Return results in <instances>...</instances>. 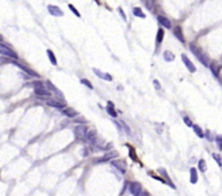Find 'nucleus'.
Instances as JSON below:
<instances>
[{"label":"nucleus","instance_id":"nucleus-22","mask_svg":"<svg viewBox=\"0 0 222 196\" xmlns=\"http://www.w3.org/2000/svg\"><path fill=\"white\" fill-rule=\"evenodd\" d=\"M86 139H87V141L89 142V143H91V144H93V143L95 142V136H94V133H93L92 131H90V132H87Z\"/></svg>","mask_w":222,"mask_h":196},{"label":"nucleus","instance_id":"nucleus-25","mask_svg":"<svg viewBox=\"0 0 222 196\" xmlns=\"http://www.w3.org/2000/svg\"><path fill=\"white\" fill-rule=\"evenodd\" d=\"M15 65L16 66H19L21 70H23V71H25L27 73V74H29V75H34L35 77H38V75L36 74V73H34L32 71H30V70H28L27 67H25V66H23V65H21V64H19V63H15Z\"/></svg>","mask_w":222,"mask_h":196},{"label":"nucleus","instance_id":"nucleus-38","mask_svg":"<svg viewBox=\"0 0 222 196\" xmlns=\"http://www.w3.org/2000/svg\"><path fill=\"white\" fill-rule=\"evenodd\" d=\"M95 1H97V5H100V1H99V0H95Z\"/></svg>","mask_w":222,"mask_h":196},{"label":"nucleus","instance_id":"nucleus-36","mask_svg":"<svg viewBox=\"0 0 222 196\" xmlns=\"http://www.w3.org/2000/svg\"><path fill=\"white\" fill-rule=\"evenodd\" d=\"M120 124H121V126H123V127H124L125 131H126V132H127V133H128V134H130V129H129V127H128V126L126 125V124H125L124 121H121V122H120Z\"/></svg>","mask_w":222,"mask_h":196},{"label":"nucleus","instance_id":"nucleus-33","mask_svg":"<svg viewBox=\"0 0 222 196\" xmlns=\"http://www.w3.org/2000/svg\"><path fill=\"white\" fill-rule=\"evenodd\" d=\"M183 120H184V124L188 125L189 127H192V126H193V124H192V121H191V119H190L189 117H184Z\"/></svg>","mask_w":222,"mask_h":196},{"label":"nucleus","instance_id":"nucleus-37","mask_svg":"<svg viewBox=\"0 0 222 196\" xmlns=\"http://www.w3.org/2000/svg\"><path fill=\"white\" fill-rule=\"evenodd\" d=\"M117 11H118L119 13H120V15H121V17H123V19H124L125 21H126V20H127V17H126V15H125V12L123 11V9H121V8H118V9H117Z\"/></svg>","mask_w":222,"mask_h":196},{"label":"nucleus","instance_id":"nucleus-13","mask_svg":"<svg viewBox=\"0 0 222 196\" xmlns=\"http://www.w3.org/2000/svg\"><path fill=\"white\" fill-rule=\"evenodd\" d=\"M112 165L118 169L120 172H125L126 171V165H125L124 162H112Z\"/></svg>","mask_w":222,"mask_h":196},{"label":"nucleus","instance_id":"nucleus-20","mask_svg":"<svg viewBox=\"0 0 222 196\" xmlns=\"http://www.w3.org/2000/svg\"><path fill=\"white\" fill-rule=\"evenodd\" d=\"M210 70L212 72V74H213V76L215 77H219V71H220V66H217L215 63H212L210 65Z\"/></svg>","mask_w":222,"mask_h":196},{"label":"nucleus","instance_id":"nucleus-18","mask_svg":"<svg viewBox=\"0 0 222 196\" xmlns=\"http://www.w3.org/2000/svg\"><path fill=\"white\" fill-rule=\"evenodd\" d=\"M47 54H48L49 56V60H50V62L52 63V65H56L58 64V62H56V59H55V55H54V53L51 51V50H47Z\"/></svg>","mask_w":222,"mask_h":196},{"label":"nucleus","instance_id":"nucleus-26","mask_svg":"<svg viewBox=\"0 0 222 196\" xmlns=\"http://www.w3.org/2000/svg\"><path fill=\"white\" fill-rule=\"evenodd\" d=\"M64 114L66 115L67 117H70V118H73V117H75L76 115H77V113H76L74 109H65V111H64Z\"/></svg>","mask_w":222,"mask_h":196},{"label":"nucleus","instance_id":"nucleus-1","mask_svg":"<svg viewBox=\"0 0 222 196\" xmlns=\"http://www.w3.org/2000/svg\"><path fill=\"white\" fill-rule=\"evenodd\" d=\"M190 49L192 51V53L196 56V59L199 61L200 63L203 64V65L205 66H208V59H207V56H206L201 51H200L198 48H196L193 44H190Z\"/></svg>","mask_w":222,"mask_h":196},{"label":"nucleus","instance_id":"nucleus-16","mask_svg":"<svg viewBox=\"0 0 222 196\" xmlns=\"http://www.w3.org/2000/svg\"><path fill=\"white\" fill-rule=\"evenodd\" d=\"M164 59H165V61H167V62H172V61H174V59H176V56H174V54H173L172 52H170V51H165L164 52Z\"/></svg>","mask_w":222,"mask_h":196},{"label":"nucleus","instance_id":"nucleus-8","mask_svg":"<svg viewBox=\"0 0 222 196\" xmlns=\"http://www.w3.org/2000/svg\"><path fill=\"white\" fill-rule=\"evenodd\" d=\"M92 71H93V73H94V74H95L97 77L102 78V79L106 80V81H112V80H113V77L111 76L109 74H107V73H103V72L99 71L97 68H93Z\"/></svg>","mask_w":222,"mask_h":196},{"label":"nucleus","instance_id":"nucleus-3","mask_svg":"<svg viewBox=\"0 0 222 196\" xmlns=\"http://www.w3.org/2000/svg\"><path fill=\"white\" fill-rule=\"evenodd\" d=\"M0 54L5 55V56L11 58V59H14V60L17 59V54H16L15 52L13 50H11L9 47H7V46H5V44H0Z\"/></svg>","mask_w":222,"mask_h":196},{"label":"nucleus","instance_id":"nucleus-15","mask_svg":"<svg viewBox=\"0 0 222 196\" xmlns=\"http://www.w3.org/2000/svg\"><path fill=\"white\" fill-rule=\"evenodd\" d=\"M49 106H52V107H55V109H64L65 105L63 103H60L58 101H53V100H51V101H48L47 102Z\"/></svg>","mask_w":222,"mask_h":196},{"label":"nucleus","instance_id":"nucleus-7","mask_svg":"<svg viewBox=\"0 0 222 196\" xmlns=\"http://www.w3.org/2000/svg\"><path fill=\"white\" fill-rule=\"evenodd\" d=\"M87 128L85 126H77L75 128V134L77 136L78 139H86V134H87Z\"/></svg>","mask_w":222,"mask_h":196},{"label":"nucleus","instance_id":"nucleus-27","mask_svg":"<svg viewBox=\"0 0 222 196\" xmlns=\"http://www.w3.org/2000/svg\"><path fill=\"white\" fill-rule=\"evenodd\" d=\"M198 169H199L201 172H205V171H206V164H205V160L200 159L199 162H198Z\"/></svg>","mask_w":222,"mask_h":196},{"label":"nucleus","instance_id":"nucleus-21","mask_svg":"<svg viewBox=\"0 0 222 196\" xmlns=\"http://www.w3.org/2000/svg\"><path fill=\"white\" fill-rule=\"evenodd\" d=\"M158 171H159V173L162 174V175H164V177H165V178H166V179L168 180V183H169V184L171 185V186H172L173 189H174L176 186H174V185L172 184V182H171V180H170V178L168 177V174H167V172H166V170H165V169H164V168H159V169H158Z\"/></svg>","mask_w":222,"mask_h":196},{"label":"nucleus","instance_id":"nucleus-4","mask_svg":"<svg viewBox=\"0 0 222 196\" xmlns=\"http://www.w3.org/2000/svg\"><path fill=\"white\" fill-rule=\"evenodd\" d=\"M130 192H131V194L132 195H142V194H144V193H142V186L139 182H132L131 184H130Z\"/></svg>","mask_w":222,"mask_h":196},{"label":"nucleus","instance_id":"nucleus-9","mask_svg":"<svg viewBox=\"0 0 222 196\" xmlns=\"http://www.w3.org/2000/svg\"><path fill=\"white\" fill-rule=\"evenodd\" d=\"M157 21L159 22V24H162V26H164L165 28H168V29L171 28V22H170V20H168L167 17H162V15H158L157 17Z\"/></svg>","mask_w":222,"mask_h":196},{"label":"nucleus","instance_id":"nucleus-23","mask_svg":"<svg viewBox=\"0 0 222 196\" xmlns=\"http://www.w3.org/2000/svg\"><path fill=\"white\" fill-rule=\"evenodd\" d=\"M164 35H165V32L162 30V28H159V29H158V32H157V36H156L157 44H160V42L162 41V39H164Z\"/></svg>","mask_w":222,"mask_h":196},{"label":"nucleus","instance_id":"nucleus-31","mask_svg":"<svg viewBox=\"0 0 222 196\" xmlns=\"http://www.w3.org/2000/svg\"><path fill=\"white\" fill-rule=\"evenodd\" d=\"M212 157H213V159H216V162L218 163V165L219 166H221V159H220V155H218V154H212Z\"/></svg>","mask_w":222,"mask_h":196},{"label":"nucleus","instance_id":"nucleus-35","mask_svg":"<svg viewBox=\"0 0 222 196\" xmlns=\"http://www.w3.org/2000/svg\"><path fill=\"white\" fill-rule=\"evenodd\" d=\"M153 83H154V86H155V88H156V90H160V83H159V81L158 80H156V79H154L153 80Z\"/></svg>","mask_w":222,"mask_h":196},{"label":"nucleus","instance_id":"nucleus-2","mask_svg":"<svg viewBox=\"0 0 222 196\" xmlns=\"http://www.w3.org/2000/svg\"><path fill=\"white\" fill-rule=\"evenodd\" d=\"M34 86H35V93L37 95H40V97H50L51 92L46 89V87L43 86L41 82H34Z\"/></svg>","mask_w":222,"mask_h":196},{"label":"nucleus","instance_id":"nucleus-5","mask_svg":"<svg viewBox=\"0 0 222 196\" xmlns=\"http://www.w3.org/2000/svg\"><path fill=\"white\" fill-rule=\"evenodd\" d=\"M181 58H182V61H183L184 65L186 66V68H188L191 73H195V72H196V67H195V65L192 63V61L188 58V55L183 53V54L181 55Z\"/></svg>","mask_w":222,"mask_h":196},{"label":"nucleus","instance_id":"nucleus-29","mask_svg":"<svg viewBox=\"0 0 222 196\" xmlns=\"http://www.w3.org/2000/svg\"><path fill=\"white\" fill-rule=\"evenodd\" d=\"M80 81H81V83H82V85H85V86H87V87H88V88H90V89H93V86H92V85H91V82L89 81L88 79H81Z\"/></svg>","mask_w":222,"mask_h":196},{"label":"nucleus","instance_id":"nucleus-32","mask_svg":"<svg viewBox=\"0 0 222 196\" xmlns=\"http://www.w3.org/2000/svg\"><path fill=\"white\" fill-rule=\"evenodd\" d=\"M127 145H128V144H127ZM128 146H129V145H128ZM129 150H130V157H131V159H132V160H137V156H135V153H133V148L129 146Z\"/></svg>","mask_w":222,"mask_h":196},{"label":"nucleus","instance_id":"nucleus-17","mask_svg":"<svg viewBox=\"0 0 222 196\" xmlns=\"http://www.w3.org/2000/svg\"><path fill=\"white\" fill-rule=\"evenodd\" d=\"M46 83H47V87H48L49 89L51 90V91H54V92H56V94H59L61 98H63V95L61 94V92H60V91L58 90V89H56V88L54 87V85H53V83H52L51 81H50V80H47V81H46ZM50 90H49V91H50Z\"/></svg>","mask_w":222,"mask_h":196},{"label":"nucleus","instance_id":"nucleus-24","mask_svg":"<svg viewBox=\"0 0 222 196\" xmlns=\"http://www.w3.org/2000/svg\"><path fill=\"white\" fill-rule=\"evenodd\" d=\"M193 127V130H194V132L197 134V136H199V138H204L205 136V134H204V132H203V130L200 129V127H198V126H196V125H194V126H192Z\"/></svg>","mask_w":222,"mask_h":196},{"label":"nucleus","instance_id":"nucleus-19","mask_svg":"<svg viewBox=\"0 0 222 196\" xmlns=\"http://www.w3.org/2000/svg\"><path fill=\"white\" fill-rule=\"evenodd\" d=\"M133 14H135V17H141V19H145V14L142 12V10H141V8H133Z\"/></svg>","mask_w":222,"mask_h":196},{"label":"nucleus","instance_id":"nucleus-11","mask_svg":"<svg viewBox=\"0 0 222 196\" xmlns=\"http://www.w3.org/2000/svg\"><path fill=\"white\" fill-rule=\"evenodd\" d=\"M173 34H174V36L179 39V41H181V42H184V37H183V34H182V29L180 26H176L174 29H173Z\"/></svg>","mask_w":222,"mask_h":196},{"label":"nucleus","instance_id":"nucleus-12","mask_svg":"<svg viewBox=\"0 0 222 196\" xmlns=\"http://www.w3.org/2000/svg\"><path fill=\"white\" fill-rule=\"evenodd\" d=\"M190 180H191V183H193L195 184L196 182H197V179H198V175H197V171H196V169L195 168H191L190 170Z\"/></svg>","mask_w":222,"mask_h":196},{"label":"nucleus","instance_id":"nucleus-10","mask_svg":"<svg viewBox=\"0 0 222 196\" xmlns=\"http://www.w3.org/2000/svg\"><path fill=\"white\" fill-rule=\"evenodd\" d=\"M118 154L116 152H112V153H108V154H105L104 156H103L102 158H99V159H97V162H99V163H103V162H107V160H111V159H113V158H115L116 156H117Z\"/></svg>","mask_w":222,"mask_h":196},{"label":"nucleus","instance_id":"nucleus-30","mask_svg":"<svg viewBox=\"0 0 222 196\" xmlns=\"http://www.w3.org/2000/svg\"><path fill=\"white\" fill-rule=\"evenodd\" d=\"M145 3H146L147 9H148V10H152V8L154 6V0H145Z\"/></svg>","mask_w":222,"mask_h":196},{"label":"nucleus","instance_id":"nucleus-28","mask_svg":"<svg viewBox=\"0 0 222 196\" xmlns=\"http://www.w3.org/2000/svg\"><path fill=\"white\" fill-rule=\"evenodd\" d=\"M68 8H70V10L72 12H73L74 14H75L76 17H80V13L77 11V9H76V8H75L74 6H73V5H68Z\"/></svg>","mask_w":222,"mask_h":196},{"label":"nucleus","instance_id":"nucleus-34","mask_svg":"<svg viewBox=\"0 0 222 196\" xmlns=\"http://www.w3.org/2000/svg\"><path fill=\"white\" fill-rule=\"evenodd\" d=\"M216 141H217V144H218V147H219V150H221V145H222V143H221V136H218L216 138Z\"/></svg>","mask_w":222,"mask_h":196},{"label":"nucleus","instance_id":"nucleus-6","mask_svg":"<svg viewBox=\"0 0 222 196\" xmlns=\"http://www.w3.org/2000/svg\"><path fill=\"white\" fill-rule=\"evenodd\" d=\"M48 11H49V13H50L51 15H53V17H63V14H64L63 11L60 9L59 7L53 6V5H49Z\"/></svg>","mask_w":222,"mask_h":196},{"label":"nucleus","instance_id":"nucleus-14","mask_svg":"<svg viewBox=\"0 0 222 196\" xmlns=\"http://www.w3.org/2000/svg\"><path fill=\"white\" fill-rule=\"evenodd\" d=\"M106 111H107V113L111 115L112 117H114V118H115V117H117V113L115 112V109H114V104L112 103V102H108L107 103Z\"/></svg>","mask_w":222,"mask_h":196}]
</instances>
